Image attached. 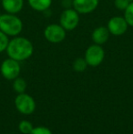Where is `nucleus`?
I'll list each match as a JSON object with an SVG mask.
<instances>
[{"mask_svg":"<svg viewBox=\"0 0 133 134\" xmlns=\"http://www.w3.org/2000/svg\"><path fill=\"white\" fill-rule=\"evenodd\" d=\"M7 53L8 58L16 61H24L30 58L34 52V46L30 40L25 37L16 36L9 40L7 48Z\"/></svg>","mask_w":133,"mask_h":134,"instance_id":"1","label":"nucleus"},{"mask_svg":"<svg viewBox=\"0 0 133 134\" xmlns=\"http://www.w3.org/2000/svg\"><path fill=\"white\" fill-rule=\"evenodd\" d=\"M24 27L23 21L15 14H1L0 16V30L8 37H16L22 32Z\"/></svg>","mask_w":133,"mask_h":134,"instance_id":"2","label":"nucleus"},{"mask_svg":"<svg viewBox=\"0 0 133 134\" xmlns=\"http://www.w3.org/2000/svg\"><path fill=\"white\" fill-rule=\"evenodd\" d=\"M79 13L74 8L64 9L59 18V24L64 27L66 31H72L78 26L80 21Z\"/></svg>","mask_w":133,"mask_h":134,"instance_id":"3","label":"nucleus"},{"mask_svg":"<svg viewBox=\"0 0 133 134\" xmlns=\"http://www.w3.org/2000/svg\"><path fill=\"white\" fill-rule=\"evenodd\" d=\"M105 58V50L102 46L93 44L86 49L84 58L90 67H98L103 62Z\"/></svg>","mask_w":133,"mask_h":134,"instance_id":"4","label":"nucleus"},{"mask_svg":"<svg viewBox=\"0 0 133 134\" xmlns=\"http://www.w3.org/2000/svg\"><path fill=\"white\" fill-rule=\"evenodd\" d=\"M20 70L21 68L19 61H16L10 58L4 60L0 67L2 76L7 80H14L18 78L20 74Z\"/></svg>","mask_w":133,"mask_h":134,"instance_id":"5","label":"nucleus"},{"mask_svg":"<svg viewBox=\"0 0 133 134\" xmlns=\"http://www.w3.org/2000/svg\"><path fill=\"white\" fill-rule=\"evenodd\" d=\"M67 31L60 24H51L44 29V37L48 42L57 44L66 38Z\"/></svg>","mask_w":133,"mask_h":134,"instance_id":"6","label":"nucleus"},{"mask_svg":"<svg viewBox=\"0 0 133 134\" xmlns=\"http://www.w3.org/2000/svg\"><path fill=\"white\" fill-rule=\"evenodd\" d=\"M16 108L20 113L25 115L32 114L36 109V102L30 95L26 93H20L15 99Z\"/></svg>","mask_w":133,"mask_h":134,"instance_id":"7","label":"nucleus"},{"mask_svg":"<svg viewBox=\"0 0 133 134\" xmlns=\"http://www.w3.org/2000/svg\"><path fill=\"white\" fill-rule=\"evenodd\" d=\"M107 27H108L110 35L119 37V36H122L126 33L127 30H128L129 25L126 20H125L124 16H112L108 20Z\"/></svg>","mask_w":133,"mask_h":134,"instance_id":"8","label":"nucleus"},{"mask_svg":"<svg viewBox=\"0 0 133 134\" xmlns=\"http://www.w3.org/2000/svg\"><path fill=\"white\" fill-rule=\"evenodd\" d=\"M100 0H73V8L80 15L92 13L97 9Z\"/></svg>","mask_w":133,"mask_h":134,"instance_id":"9","label":"nucleus"},{"mask_svg":"<svg viewBox=\"0 0 133 134\" xmlns=\"http://www.w3.org/2000/svg\"><path fill=\"white\" fill-rule=\"evenodd\" d=\"M109 35L110 33L108 27L101 26V27H98L93 30L92 34H91V38H92L94 44L102 46L108 40Z\"/></svg>","mask_w":133,"mask_h":134,"instance_id":"10","label":"nucleus"},{"mask_svg":"<svg viewBox=\"0 0 133 134\" xmlns=\"http://www.w3.org/2000/svg\"><path fill=\"white\" fill-rule=\"evenodd\" d=\"M4 10L9 14H18L24 7V0H1Z\"/></svg>","mask_w":133,"mask_h":134,"instance_id":"11","label":"nucleus"},{"mask_svg":"<svg viewBox=\"0 0 133 134\" xmlns=\"http://www.w3.org/2000/svg\"><path fill=\"white\" fill-rule=\"evenodd\" d=\"M29 7L37 12H44L50 8L52 0H27Z\"/></svg>","mask_w":133,"mask_h":134,"instance_id":"12","label":"nucleus"},{"mask_svg":"<svg viewBox=\"0 0 133 134\" xmlns=\"http://www.w3.org/2000/svg\"><path fill=\"white\" fill-rule=\"evenodd\" d=\"M27 88V82L24 79L22 78H16L14 80L13 82V90L16 92L18 94L20 93H24Z\"/></svg>","mask_w":133,"mask_h":134,"instance_id":"13","label":"nucleus"},{"mask_svg":"<svg viewBox=\"0 0 133 134\" xmlns=\"http://www.w3.org/2000/svg\"><path fill=\"white\" fill-rule=\"evenodd\" d=\"M88 63L86 61V59L84 58H78L74 60L73 62V69H74L76 72H83L88 67Z\"/></svg>","mask_w":133,"mask_h":134,"instance_id":"14","label":"nucleus"},{"mask_svg":"<svg viewBox=\"0 0 133 134\" xmlns=\"http://www.w3.org/2000/svg\"><path fill=\"white\" fill-rule=\"evenodd\" d=\"M124 16L125 20L128 23L129 27H133V1L124 10V16Z\"/></svg>","mask_w":133,"mask_h":134,"instance_id":"15","label":"nucleus"},{"mask_svg":"<svg viewBox=\"0 0 133 134\" xmlns=\"http://www.w3.org/2000/svg\"><path fill=\"white\" fill-rule=\"evenodd\" d=\"M33 125L28 121V120H22L18 124V130L23 134H29L33 130Z\"/></svg>","mask_w":133,"mask_h":134,"instance_id":"16","label":"nucleus"},{"mask_svg":"<svg viewBox=\"0 0 133 134\" xmlns=\"http://www.w3.org/2000/svg\"><path fill=\"white\" fill-rule=\"evenodd\" d=\"M9 43V37L7 35H5L4 32L0 30V53L5 51Z\"/></svg>","mask_w":133,"mask_h":134,"instance_id":"17","label":"nucleus"},{"mask_svg":"<svg viewBox=\"0 0 133 134\" xmlns=\"http://www.w3.org/2000/svg\"><path fill=\"white\" fill-rule=\"evenodd\" d=\"M132 1L133 0H114V5L119 10L124 11Z\"/></svg>","mask_w":133,"mask_h":134,"instance_id":"18","label":"nucleus"},{"mask_svg":"<svg viewBox=\"0 0 133 134\" xmlns=\"http://www.w3.org/2000/svg\"><path fill=\"white\" fill-rule=\"evenodd\" d=\"M29 134H52V131L48 128L39 126V127L33 128L32 131Z\"/></svg>","mask_w":133,"mask_h":134,"instance_id":"19","label":"nucleus"},{"mask_svg":"<svg viewBox=\"0 0 133 134\" xmlns=\"http://www.w3.org/2000/svg\"><path fill=\"white\" fill-rule=\"evenodd\" d=\"M61 5L64 9L73 8V0H61Z\"/></svg>","mask_w":133,"mask_h":134,"instance_id":"20","label":"nucleus"},{"mask_svg":"<svg viewBox=\"0 0 133 134\" xmlns=\"http://www.w3.org/2000/svg\"><path fill=\"white\" fill-rule=\"evenodd\" d=\"M0 16H1V14H0Z\"/></svg>","mask_w":133,"mask_h":134,"instance_id":"21","label":"nucleus"}]
</instances>
